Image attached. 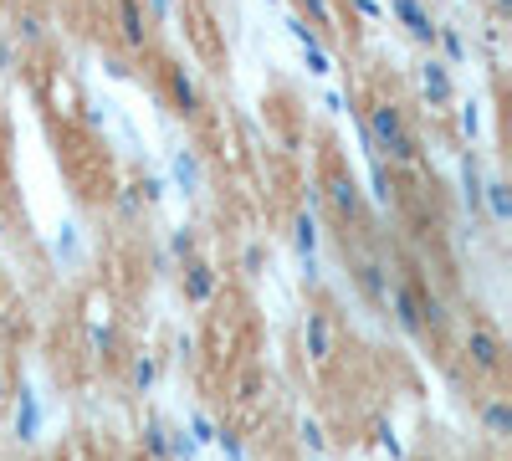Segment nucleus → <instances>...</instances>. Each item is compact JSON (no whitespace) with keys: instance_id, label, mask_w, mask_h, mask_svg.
<instances>
[{"instance_id":"obj_1","label":"nucleus","mask_w":512,"mask_h":461,"mask_svg":"<svg viewBox=\"0 0 512 461\" xmlns=\"http://www.w3.org/2000/svg\"><path fill=\"white\" fill-rule=\"evenodd\" d=\"M359 113H364V129H369L374 154L390 164V170H420V164H425V144L410 129V118H405V108L395 98H374Z\"/></svg>"},{"instance_id":"obj_2","label":"nucleus","mask_w":512,"mask_h":461,"mask_svg":"<svg viewBox=\"0 0 512 461\" xmlns=\"http://www.w3.org/2000/svg\"><path fill=\"white\" fill-rule=\"evenodd\" d=\"M461 359L472 364V374L502 380V369H507V339H502L487 318H472V323L461 328Z\"/></svg>"},{"instance_id":"obj_3","label":"nucleus","mask_w":512,"mask_h":461,"mask_svg":"<svg viewBox=\"0 0 512 461\" xmlns=\"http://www.w3.org/2000/svg\"><path fill=\"white\" fill-rule=\"evenodd\" d=\"M297 344H303V359L313 369H328L338 359V323L328 308H308L303 323H297Z\"/></svg>"},{"instance_id":"obj_4","label":"nucleus","mask_w":512,"mask_h":461,"mask_svg":"<svg viewBox=\"0 0 512 461\" xmlns=\"http://www.w3.org/2000/svg\"><path fill=\"white\" fill-rule=\"evenodd\" d=\"M384 318H390L405 339H431V333H425V318H420V292H415V282L405 272L390 277V292H384Z\"/></svg>"},{"instance_id":"obj_5","label":"nucleus","mask_w":512,"mask_h":461,"mask_svg":"<svg viewBox=\"0 0 512 461\" xmlns=\"http://www.w3.org/2000/svg\"><path fill=\"white\" fill-rule=\"evenodd\" d=\"M318 190H323V211H328L333 221L354 226V221L364 216V185H359L349 170H328V175L318 180Z\"/></svg>"},{"instance_id":"obj_6","label":"nucleus","mask_w":512,"mask_h":461,"mask_svg":"<svg viewBox=\"0 0 512 461\" xmlns=\"http://www.w3.org/2000/svg\"><path fill=\"white\" fill-rule=\"evenodd\" d=\"M175 277H180V298L190 303V308H210L216 303V292H221V267L205 257H190V262H180L175 267Z\"/></svg>"},{"instance_id":"obj_7","label":"nucleus","mask_w":512,"mask_h":461,"mask_svg":"<svg viewBox=\"0 0 512 461\" xmlns=\"http://www.w3.org/2000/svg\"><path fill=\"white\" fill-rule=\"evenodd\" d=\"M415 93L425 98V108H436V113H446L451 103H456V72L431 52L425 62H415Z\"/></svg>"},{"instance_id":"obj_8","label":"nucleus","mask_w":512,"mask_h":461,"mask_svg":"<svg viewBox=\"0 0 512 461\" xmlns=\"http://www.w3.org/2000/svg\"><path fill=\"white\" fill-rule=\"evenodd\" d=\"M113 31L123 52H149L154 41V21L144 11V0H113Z\"/></svg>"},{"instance_id":"obj_9","label":"nucleus","mask_w":512,"mask_h":461,"mask_svg":"<svg viewBox=\"0 0 512 461\" xmlns=\"http://www.w3.org/2000/svg\"><path fill=\"white\" fill-rule=\"evenodd\" d=\"M6 31H11V41L21 47V57L47 52V41H52V21H47V11H36V6L6 11Z\"/></svg>"},{"instance_id":"obj_10","label":"nucleus","mask_w":512,"mask_h":461,"mask_svg":"<svg viewBox=\"0 0 512 461\" xmlns=\"http://www.w3.org/2000/svg\"><path fill=\"white\" fill-rule=\"evenodd\" d=\"M164 98L180 118H200V108H205V93L185 62H164Z\"/></svg>"},{"instance_id":"obj_11","label":"nucleus","mask_w":512,"mask_h":461,"mask_svg":"<svg viewBox=\"0 0 512 461\" xmlns=\"http://www.w3.org/2000/svg\"><path fill=\"white\" fill-rule=\"evenodd\" d=\"M11 395H16L11 436H16L21 446H36L41 436H47V405H41V395H36L31 385H21V390H11Z\"/></svg>"},{"instance_id":"obj_12","label":"nucleus","mask_w":512,"mask_h":461,"mask_svg":"<svg viewBox=\"0 0 512 461\" xmlns=\"http://www.w3.org/2000/svg\"><path fill=\"white\" fill-rule=\"evenodd\" d=\"M390 16L400 21V31L410 36V41H420L425 52L436 47V16H431V6H425V0H390Z\"/></svg>"},{"instance_id":"obj_13","label":"nucleus","mask_w":512,"mask_h":461,"mask_svg":"<svg viewBox=\"0 0 512 461\" xmlns=\"http://www.w3.org/2000/svg\"><path fill=\"white\" fill-rule=\"evenodd\" d=\"M169 185H175L180 195H205V159H200V149H190V144H180V149H169Z\"/></svg>"},{"instance_id":"obj_14","label":"nucleus","mask_w":512,"mask_h":461,"mask_svg":"<svg viewBox=\"0 0 512 461\" xmlns=\"http://www.w3.org/2000/svg\"><path fill=\"white\" fill-rule=\"evenodd\" d=\"M282 26H287V36L297 41V52H303L308 72H313V77H328V72H333V57H328V41H323V36H318V31H313V26L303 21V16H287Z\"/></svg>"},{"instance_id":"obj_15","label":"nucleus","mask_w":512,"mask_h":461,"mask_svg":"<svg viewBox=\"0 0 512 461\" xmlns=\"http://www.w3.org/2000/svg\"><path fill=\"white\" fill-rule=\"evenodd\" d=\"M390 277H395V267L384 262V257H359L354 262V282H359V292L384 313V292H390Z\"/></svg>"},{"instance_id":"obj_16","label":"nucleus","mask_w":512,"mask_h":461,"mask_svg":"<svg viewBox=\"0 0 512 461\" xmlns=\"http://www.w3.org/2000/svg\"><path fill=\"white\" fill-rule=\"evenodd\" d=\"M477 426H482V436L487 441H512V400L507 395H487L482 405H477Z\"/></svg>"},{"instance_id":"obj_17","label":"nucleus","mask_w":512,"mask_h":461,"mask_svg":"<svg viewBox=\"0 0 512 461\" xmlns=\"http://www.w3.org/2000/svg\"><path fill=\"white\" fill-rule=\"evenodd\" d=\"M482 221L512 226V180L507 175H487L482 180Z\"/></svg>"},{"instance_id":"obj_18","label":"nucleus","mask_w":512,"mask_h":461,"mask_svg":"<svg viewBox=\"0 0 512 461\" xmlns=\"http://www.w3.org/2000/svg\"><path fill=\"white\" fill-rule=\"evenodd\" d=\"M482 159H477V149H466L461 154V211L472 216V226L482 221Z\"/></svg>"},{"instance_id":"obj_19","label":"nucleus","mask_w":512,"mask_h":461,"mask_svg":"<svg viewBox=\"0 0 512 461\" xmlns=\"http://www.w3.org/2000/svg\"><path fill=\"white\" fill-rule=\"evenodd\" d=\"M159 380H164V359L159 354H128V390L134 395H154L159 390Z\"/></svg>"},{"instance_id":"obj_20","label":"nucleus","mask_w":512,"mask_h":461,"mask_svg":"<svg viewBox=\"0 0 512 461\" xmlns=\"http://www.w3.org/2000/svg\"><path fill=\"white\" fill-rule=\"evenodd\" d=\"M292 16H303L323 41H333L338 31H344V26H338V6H333V0H292Z\"/></svg>"},{"instance_id":"obj_21","label":"nucleus","mask_w":512,"mask_h":461,"mask_svg":"<svg viewBox=\"0 0 512 461\" xmlns=\"http://www.w3.org/2000/svg\"><path fill=\"white\" fill-rule=\"evenodd\" d=\"M287 241H292L297 257H318V246H323V226H318V216L297 211V216L287 221Z\"/></svg>"},{"instance_id":"obj_22","label":"nucleus","mask_w":512,"mask_h":461,"mask_svg":"<svg viewBox=\"0 0 512 461\" xmlns=\"http://www.w3.org/2000/svg\"><path fill=\"white\" fill-rule=\"evenodd\" d=\"M164 415L159 410H144V426H139V451L144 461H169V446H164Z\"/></svg>"},{"instance_id":"obj_23","label":"nucleus","mask_w":512,"mask_h":461,"mask_svg":"<svg viewBox=\"0 0 512 461\" xmlns=\"http://www.w3.org/2000/svg\"><path fill=\"white\" fill-rule=\"evenodd\" d=\"M113 216H118L123 226H139V221L149 216V205H144V195H139L134 180H123V185L113 190Z\"/></svg>"},{"instance_id":"obj_24","label":"nucleus","mask_w":512,"mask_h":461,"mask_svg":"<svg viewBox=\"0 0 512 461\" xmlns=\"http://www.w3.org/2000/svg\"><path fill=\"white\" fill-rule=\"evenodd\" d=\"M164 251H169V262H175V267L190 262V257H200V251H205V246H200V226H190V221L175 226V231L164 236Z\"/></svg>"},{"instance_id":"obj_25","label":"nucleus","mask_w":512,"mask_h":461,"mask_svg":"<svg viewBox=\"0 0 512 461\" xmlns=\"http://www.w3.org/2000/svg\"><path fill=\"white\" fill-rule=\"evenodd\" d=\"M364 195L379 205V211H390V205H395V170L384 159H369V190Z\"/></svg>"},{"instance_id":"obj_26","label":"nucleus","mask_w":512,"mask_h":461,"mask_svg":"<svg viewBox=\"0 0 512 461\" xmlns=\"http://www.w3.org/2000/svg\"><path fill=\"white\" fill-rule=\"evenodd\" d=\"M446 67H466V36L461 26H436V47H431Z\"/></svg>"},{"instance_id":"obj_27","label":"nucleus","mask_w":512,"mask_h":461,"mask_svg":"<svg viewBox=\"0 0 512 461\" xmlns=\"http://www.w3.org/2000/svg\"><path fill=\"white\" fill-rule=\"evenodd\" d=\"M297 446H303V456H328V426L318 421V415H303V421H297Z\"/></svg>"},{"instance_id":"obj_28","label":"nucleus","mask_w":512,"mask_h":461,"mask_svg":"<svg viewBox=\"0 0 512 461\" xmlns=\"http://www.w3.org/2000/svg\"><path fill=\"white\" fill-rule=\"evenodd\" d=\"M52 257H57L62 267H77V262H82V236H77L72 221L57 226V236H52Z\"/></svg>"},{"instance_id":"obj_29","label":"nucleus","mask_w":512,"mask_h":461,"mask_svg":"<svg viewBox=\"0 0 512 461\" xmlns=\"http://www.w3.org/2000/svg\"><path fill=\"white\" fill-rule=\"evenodd\" d=\"M231 395H236V405H256V400L267 395V374H262V369H241L236 385H231Z\"/></svg>"},{"instance_id":"obj_30","label":"nucleus","mask_w":512,"mask_h":461,"mask_svg":"<svg viewBox=\"0 0 512 461\" xmlns=\"http://www.w3.org/2000/svg\"><path fill=\"white\" fill-rule=\"evenodd\" d=\"M185 431H190V441L205 451V446H216V431H221V421H216L210 410H190V415H185Z\"/></svg>"},{"instance_id":"obj_31","label":"nucleus","mask_w":512,"mask_h":461,"mask_svg":"<svg viewBox=\"0 0 512 461\" xmlns=\"http://www.w3.org/2000/svg\"><path fill=\"white\" fill-rule=\"evenodd\" d=\"M93 354H98L103 364L123 359V333H118V323H98V328H93Z\"/></svg>"},{"instance_id":"obj_32","label":"nucleus","mask_w":512,"mask_h":461,"mask_svg":"<svg viewBox=\"0 0 512 461\" xmlns=\"http://www.w3.org/2000/svg\"><path fill=\"white\" fill-rule=\"evenodd\" d=\"M164 446H169V461H200V446L190 441L185 421L180 426H164Z\"/></svg>"},{"instance_id":"obj_33","label":"nucleus","mask_w":512,"mask_h":461,"mask_svg":"<svg viewBox=\"0 0 512 461\" xmlns=\"http://www.w3.org/2000/svg\"><path fill=\"white\" fill-rule=\"evenodd\" d=\"M216 451H221L226 461H251V446H246V436H241L236 426H226V421H221V431H216Z\"/></svg>"},{"instance_id":"obj_34","label":"nucleus","mask_w":512,"mask_h":461,"mask_svg":"<svg viewBox=\"0 0 512 461\" xmlns=\"http://www.w3.org/2000/svg\"><path fill=\"white\" fill-rule=\"evenodd\" d=\"M374 446L390 456V461H410V451H405V441H400V431L390 421H374Z\"/></svg>"},{"instance_id":"obj_35","label":"nucleus","mask_w":512,"mask_h":461,"mask_svg":"<svg viewBox=\"0 0 512 461\" xmlns=\"http://www.w3.org/2000/svg\"><path fill=\"white\" fill-rule=\"evenodd\" d=\"M262 272H267V246H262V241H246V246H241V277L256 282Z\"/></svg>"},{"instance_id":"obj_36","label":"nucleus","mask_w":512,"mask_h":461,"mask_svg":"<svg viewBox=\"0 0 512 461\" xmlns=\"http://www.w3.org/2000/svg\"><path fill=\"white\" fill-rule=\"evenodd\" d=\"M21 72V47L11 41V31L0 26V77H16Z\"/></svg>"},{"instance_id":"obj_37","label":"nucleus","mask_w":512,"mask_h":461,"mask_svg":"<svg viewBox=\"0 0 512 461\" xmlns=\"http://www.w3.org/2000/svg\"><path fill=\"white\" fill-rule=\"evenodd\" d=\"M134 185H139V195H144V205H149V211H154V205L164 200V190H169V185H164V175H149V170H144Z\"/></svg>"},{"instance_id":"obj_38","label":"nucleus","mask_w":512,"mask_h":461,"mask_svg":"<svg viewBox=\"0 0 512 461\" xmlns=\"http://www.w3.org/2000/svg\"><path fill=\"white\" fill-rule=\"evenodd\" d=\"M456 123H461V134H466V139H477V129H482V113H477V103H466V108L456 113Z\"/></svg>"},{"instance_id":"obj_39","label":"nucleus","mask_w":512,"mask_h":461,"mask_svg":"<svg viewBox=\"0 0 512 461\" xmlns=\"http://www.w3.org/2000/svg\"><path fill=\"white\" fill-rule=\"evenodd\" d=\"M144 11L154 26H169V16H175V0H144Z\"/></svg>"},{"instance_id":"obj_40","label":"nucleus","mask_w":512,"mask_h":461,"mask_svg":"<svg viewBox=\"0 0 512 461\" xmlns=\"http://www.w3.org/2000/svg\"><path fill=\"white\" fill-rule=\"evenodd\" d=\"M175 359H195V339H190V333H180V339H175Z\"/></svg>"},{"instance_id":"obj_41","label":"nucleus","mask_w":512,"mask_h":461,"mask_svg":"<svg viewBox=\"0 0 512 461\" xmlns=\"http://www.w3.org/2000/svg\"><path fill=\"white\" fill-rule=\"evenodd\" d=\"M154 267H159L164 277H169V272H175V262H169V251H164V246H154Z\"/></svg>"},{"instance_id":"obj_42","label":"nucleus","mask_w":512,"mask_h":461,"mask_svg":"<svg viewBox=\"0 0 512 461\" xmlns=\"http://www.w3.org/2000/svg\"><path fill=\"white\" fill-rule=\"evenodd\" d=\"M11 390H16V385H11V374H6V364H0V405L11 400Z\"/></svg>"},{"instance_id":"obj_43","label":"nucleus","mask_w":512,"mask_h":461,"mask_svg":"<svg viewBox=\"0 0 512 461\" xmlns=\"http://www.w3.org/2000/svg\"><path fill=\"white\" fill-rule=\"evenodd\" d=\"M6 11H11V6H6V0H0V26H6Z\"/></svg>"},{"instance_id":"obj_44","label":"nucleus","mask_w":512,"mask_h":461,"mask_svg":"<svg viewBox=\"0 0 512 461\" xmlns=\"http://www.w3.org/2000/svg\"><path fill=\"white\" fill-rule=\"evenodd\" d=\"M0 272H6V246H0Z\"/></svg>"},{"instance_id":"obj_45","label":"nucleus","mask_w":512,"mask_h":461,"mask_svg":"<svg viewBox=\"0 0 512 461\" xmlns=\"http://www.w3.org/2000/svg\"><path fill=\"white\" fill-rule=\"evenodd\" d=\"M303 461H328V456H303Z\"/></svg>"},{"instance_id":"obj_46","label":"nucleus","mask_w":512,"mask_h":461,"mask_svg":"<svg viewBox=\"0 0 512 461\" xmlns=\"http://www.w3.org/2000/svg\"><path fill=\"white\" fill-rule=\"evenodd\" d=\"M267 6H282V0H267Z\"/></svg>"}]
</instances>
